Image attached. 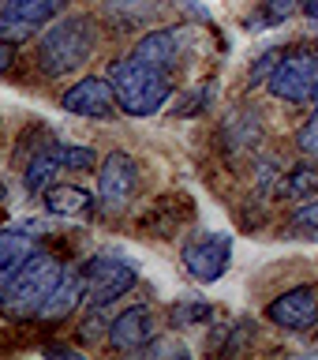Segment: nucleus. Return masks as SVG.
<instances>
[{
	"label": "nucleus",
	"instance_id": "obj_1",
	"mask_svg": "<svg viewBox=\"0 0 318 360\" xmlns=\"http://www.w3.org/2000/svg\"><path fill=\"white\" fill-rule=\"evenodd\" d=\"M98 49V30H94V19L86 15H64L49 22V30L41 34L38 41V68L41 75L49 79H60V75H72L79 72L90 56Z\"/></svg>",
	"mask_w": 318,
	"mask_h": 360
},
{
	"label": "nucleus",
	"instance_id": "obj_2",
	"mask_svg": "<svg viewBox=\"0 0 318 360\" xmlns=\"http://www.w3.org/2000/svg\"><path fill=\"white\" fill-rule=\"evenodd\" d=\"M64 278V263L49 252H34L27 263L19 266V274L4 285L0 292V315L8 323H30L38 308L49 300L56 281Z\"/></svg>",
	"mask_w": 318,
	"mask_h": 360
},
{
	"label": "nucleus",
	"instance_id": "obj_3",
	"mask_svg": "<svg viewBox=\"0 0 318 360\" xmlns=\"http://www.w3.org/2000/svg\"><path fill=\"white\" fill-rule=\"evenodd\" d=\"M112 98L128 117H154L165 105V98L173 94V79L161 68L143 64L139 56H124L109 68Z\"/></svg>",
	"mask_w": 318,
	"mask_h": 360
},
{
	"label": "nucleus",
	"instance_id": "obj_4",
	"mask_svg": "<svg viewBox=\"0 0 318 360\" xmlns=\"http://www.w3.org/2000/svg\"><path fill=\"white\" fill-rule=\"evenodd\" d=\"M270 94L289 101V105H303L318 90V53H285L266 79Z\"/></svg>",
	"mask_w": 318,
	"mask_h": 360
},
{
	"label": "nucleus",
	"instance_id": "obj_5",
	"mask_svg": "<svg viewBox=\"0 0 318 360\" xmlns=\"http://www.w3.org/2000/svg\"><path fill=\"white\" fill-rule=\"evenodd\" d=\"M135 191H139V165L131 154L112 150L105 162L98 165V199L105 214H124L131 207Z\"/></svg>",
	"mask_w": 318,
	"mask_h": 360
},
{
	"label": "nucleus",
	"instance_id": "obj_6",
	"mask_svg": "<svg viewBox=\"0 0 318 360\" xmlns=\"http://www.w3.org/2000/svg\"><path fill=\"white\" fill-rule=\"evenodd\" d=\"M180 263L199 285L218 281L232 263V236L225 233H199L195 240H187L180 248Z\"/></svg>",
	"mask_w": 318,
	"mask_h": 360
},
{
	"label": "nucleus",
	"instance_id": "obj_7",
	"mask_svg": "<svg viewBox=\"0 0 318 360\" xmlns=\"http://www.w3.org/2000/svg\"><path fill=\"white\" fill-rule=\"evenodd\" d=\"M86 278H90V289H86L90 308H105V304L128 297L135 289L139 270L120 255H98L94 263H86Z\"/></svg>",
	"mask_w": 318,
	"mask_h": 360
},
{
	"label": "nucleus",
	"instance_id": "obj_8",
	"mask_svg": "<svg viewBox=\"0 0 318 360\" xmlns=\"http://www.w3.org/2000/svg\"><path fill=\"white\" fill-rule=\"evenodd\" d=\"M266 319L281 326V330H292V334H303L318 323V289L311 285H296L289 292H281L266 304Z\"/></svg>",
	"mask_w": 318,
	"mask_h": 360
},
{
	"label": "nucleus",
	"instance_id": "obj_9",
	"mask_svg": "<svg viewBox=\"0 0 318 360\" xmlns=\"http://www.w3.org/2000/svg\"><path fill=\"white\" fill-rule=\"evenodd\" d=\"M109 345L117 353H143L146 345L157 338V323H154V308L150 304H131L124 308L117 319L109 323Z\"/></svg>",
	"mask_w": 318,
	"mask_h": 360
},
{
	"label": "nucleus",
	"instance_id": "obj_10",
	"mask_svg": "<svg viewBox=\"0 0 318 360\" xmlns=\"http://www.w3.org/2000/svg\"><path fill=\"white\" fill-rule=\"evenodd\" d=\"M60 105H64V112H75V117H86V120H109L112 109H117V98H112L109 79L86 75L64 90Z\"/></svg>",
	"mask_w": 318,
	"mask_h": 360
},
{
	"label": "nucleus",
	"instance_id": "obj_11",
	"mask_svg": "<svg viewBox=\"0 0 318 360\" xmlns=\"http://www.w3.org/2000/svg\"><path fill=\"white\" fill-rule=\"evenodd\" d=\"M184 53H187V30L184 27H157L146 38H139L131 56H139L150 68H161V72H173L184 60Z\"/></svg>",
	"mask_w": 318,
	"mask_h": 360
},
{
	"label": "nucleus",
	"instance_id": "obj_12",
	"mask_svg": "<svg viewBox=\"0 0 318 360\" xmlns=\"http://www.w3.org/2000/svg\"><path fill=\"white\" fill-rule=\"evenodd\" d=\"M86 289H90V278H86V266L83 270H64V278L56 281V289L49 292V300L38 308L34 319L38 323H64L79 304L86 300Z\"/></svg>",
	"mask_w": 318,
	"mask_h": 360
},
{
	"label": "nucleus",
	"instance_id": "obj_13",
	"mask_svg": "<svg viewBox=\"0 0 318 360\" xmlns=\"http://www.w3.org/2000/svg\"><path fill=\"white\" fill-rule=\"evenodd\" d=\"M221 139H225V154H251L258 139H263V117L251 109H232L221 124Z\"/></svg>",
	"mask_w": 318,
	"mask_h": 360
},
{
	"label": "nucleus",
	"instance_id": "obj_14",
	"mask_svg": "<svg viewBox=\"0 0 318 360\" xmlns=\"http://www.w3.org/2000/svg\"><path fill=\"white\" fill-rule=\"evenodd\" d=\"M34 252H38V244H34L30 229H0V292Z\"/></svg>",
	"mask_w": 318,
	"mask_h": 360
},
{
	"label": "nucleus",
	"instance_id": "obj_15",
	"mask_svg": "<svg viewBox=\"0 0 318 360\" xmlns=\"http://www.w3.org/2000/svg\"><path fill=\"white\" fill-rule=\"evenodd\" d=\"M45 210L56 214V218H86L94 210V195L79 184H49L41 191Z\"/></svg>",
	"mask_w": 318,
	"mask_h": 360
},
{
	"label": "nucleus",
	"instance_id": "obj_16",
	"mask_svg": "<svg viewBox=\"0 0 318 360\" xmlns=\"http://www.w3.org/2000/svg\"><path fill=\"white\" fill-rule=\"evenodd\" d=\"M72 0H0V19H19L27 27H45L53 22Z\"/></svg>",
	"mask_w": 318,
	"mask_h": 360
},
{
	"label": "nucleus",
	"instance_id": "obj_17",
	"mask_svg": "<svg viewBox=\"0 0 318 360\" xmlns=\"http://www.w3.org/2000/svg\"><path fill=\"white\" fill-rule=\"evenodd\" d=\"M60 146L56 143H45L38 146V150H30V162H27V173H22V180H27V191H45L49 188V180L60 173Z\"/></svg>",
	"mask_w": 318,
	"mask_h": 360
},
{
	"label": "nucleus",
	"instance_id": "obj_18",
	"mask_svg": "<svg viewBox=\"0 0 318 360\" xmlns=\"http://www.w3.org/2000/svg\"><path fill=\"white\" fill-rule=\"evenodd\" d=\"M274 191H277V199H311V195H318V165H311V162L292 165L289 173H281Z\"/></svg>",
	"mask_w": 318,
	"mask_h": 360
},
{
	"label": "nucleus",
	"instance_id": "obj_19",
	"mask_svg": "<svg viewBox=\"0 0 318 360\" xmlns=\"http://www.w3.org/2000/svg\"><path fill=\"white\" fill-rule=\"evenodd\" d=\"M210 319V304L202 297H180L173 304V323L180 326V330H187V326H199Z\"/></svg>",
	"mask_w": 318,
	"mask_h": 360
},
{
	"label": "nucleus",
	"instance_id": "obj_20",
	"mask_svg": "<svg viewBox=\"0 0 318 360\" xmlns=\"http://www.w3.org/2000/svg\"><path fill=\"white\" fill-rule=\"evenodd\" d=\"M289 229L300 236H318V195L303 199L296 210L289 214Z\"/></svg>",
	"mask_w": 318,
	"mask_h": 360
},
{
	"label": "nucleus",
	"instance_id": "obj_21",
	"mask_svg": "<svg viewBox=\"0 0 318 360\" xmlns=\"http://www.w3.org/2000/svg\"><path fill=\"white\" fill-rule=\"evenodd\" d=\"M60 165L64 169H75V173H83V169H94L98 158L90 146H60Z\"/></svg>",
	"mask_w": 318,
	"mask_h": 360
},
{
	"label": "nucleus",
	"instance_id": "obj_22",
	"mask_svg": "<svg viewBox=\"0 0 318 360\" xmlns=\"http://www.w3.org/2000/svg\"><path fill=\"white\" fill-rule=\"evenodd\" d=\"M285 56V49H266L263 56H255V64H251V72H247V83H266L270 75H274V68H277V60Z\"/></svg>",
	"mask_w": 318,
	"mask_h": 360
},
{
	"label": "nucleus",
	"instance_id": "obj_23",
	"mask_svg": "<svg viewBox=\"0 0 318 360\" xmlns=\"http://www.w3.org/2000/svg\"><path fill=\"white\" fill-rule=\"evenodd\" d=\"M300 8V0H258V11H263V22H289V15Z\"/></svg>",
	"mask_w": 318,
	"mask_h": 360
},
{
	"label": "nucleus",
	"instance_id": "obj_24",
	"mask_svg": "<svg viewBox=\"0 0 318 360\" xmlns=\"http://www.w3.org/2000/svg\"><path fill=\"white\" fill-rule=\"evenodd\" d=\"M296 146L303 158H318V109L311 120H303V128L296 131Z\"/></svg>",
	"mask_w": 318,
	"mask_h": 360
},
{
	"label": "nucleus",
	"instance_id": "obj_25",
	"mask_svg": "<svg viewBox=\"0 0 318 360\" xmlns=\"http://www.w3.org/2000/svg\"><path fill=\"white\" fill-rule=\"evenodd\" d=\"M143 353H150V356H187V349L176 345V342H165V338H154Z\"/></svg>",
	"mask_w": 318,
	"mask_h": 360
},
{
	"label": "nucleus",
	"instance_id": "obj_26",
	"mask_svg": "<svg viewBox=\"0 0 318 360\" xmlns=\"http://www.w3.org/2000/svg\"><path fill=\"white\" fill-rule=\"evenodd\" d=\"M101 330L109 334V323H101V308H94V315H90V319L83 323V342H98Z\"/></svg>",
	"mask_w": 318,
	"mask_h": 360
},
{
	"label": "nucleus",
	"instance_id": "obj_27",
	"mask_svg": "<svg viewBox=\"0 0 318 360\" xmlns=\"http://www.w3.org/2000/svg\"><path fill=\"white\" fill-rule=\"evenodd\" d=\"M206 101H210V90L202 86V94H199V86H195V94H191V98H187V101H184V105H180L176 112H180V117H191V112L206 109Z\"/></svg>",
	"mask_w": 318,
	"mask_h": 360
},
{
	"label": "nucleus",
	"instance_id": "obj_28",
	"mask_svg": "<svg viewBox=\"0 0 318 360\" xmlns=\"http://www.w3.org/2000/svg\"><path fill=\"white\" fill-rule=\"evenodd\" d=\"M101 4H109L112 11H120V8H128V11H150L154 8L150 0H101Z\"/></svg>",
	"mask_w": 318,
	"mask_h": 360
},
{
	"label": "nucleus",
	"instance_id": "obj_29",
	"mask_svg": "<svg viewBox=\"0 0 318 360\" xmlns=\"http://www.w3.org/2000/svg\"><path fill=\"white\" fill-rule=\"evenodd\" d=\"M15 56H19V49H15V45H11V41H4V38H0V75H4V72H8V68H11V64H15Z\"/></svg>",
	"mask_w": 318,
	"mask_h": 360
},
{
	"label": "nucleus",
	"instance_id": "obj_30",
	"mask_svg": "<svg viewBox=\"0 0 318 360\" xmlns=\"http://www.w3.org/2000/svg\"><path fill=\"white\" fill-rule=\"evenodd\" d=\"M300 11L307 19H318V0H300Z\"/></svg>",
	"mask_w": 318,
	"mask_h": 360
},
{
	"label": "nucleus",
	"instance_id": "obj_31",
	"mask_svg": "<svg viewBox=\"0 0 318 360\" xmlns=\"http://www.w3.org/2000/svg\"><path fill=\"white\" fill-rule=\"evenodd\" d=\"M311 101H314V109H318V90H314V98H311Z\"/></svg>",
	"mask_w": 318,
	"mask_h": 360
},
{
	"label": "nucleus",
	"instance_id": "obj_32",
	"mask_svg": "<svg viewBox=\"0 0 318 360\" xmlns=\"http://www.w3.org/2000/svg\"><path fill=\"white\" fill-rule=\"evenodd\" d=\"M0 199H4V184H0Z\"/></svg>",
	"mask_w": 318,
	"mask_h": 360
}]
</instances>
